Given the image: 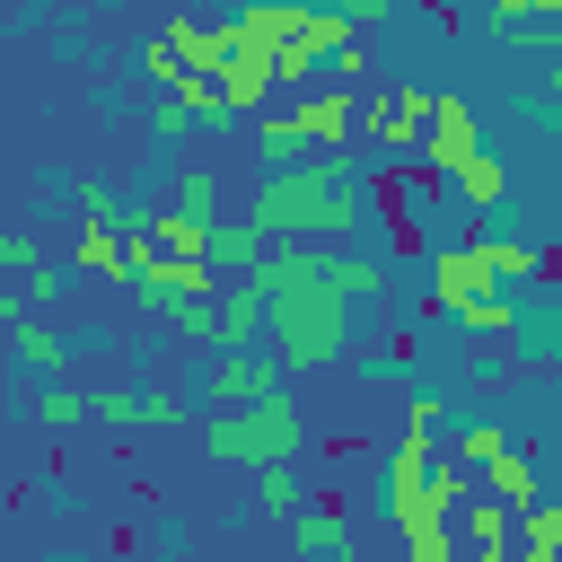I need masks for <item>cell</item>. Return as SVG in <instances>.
<instances>
[{"label": "cell", "mask_w": 562, "mask_h": 562, "mask_svg": "<svg viewBox=\"0 0 562 562\" xmlns=\"http://www.w3.org/2000/svg\"><path fill=\"white\" fill-rule=\"evenodd\" d=\"M474 149H483L474 105H465V97H430V123H422V176H430V184H448Z\"/></svg>", "instance_id": "obj_5"}, {"label": "cell", "mask_w": 562, "mask_h": 562, "mask_svg": "<svg viewBox=\"0 0 562 562\" xmlns=\"http://www.w3.org/2000/svg\"><path fill=\"white\" fill-rule=\"evenodd\" d=\"M263 255H272V237H263L255 220H202V263H211V272H237V281H246Z\"/></svg>", "instance_id": "obj_11"}, {"label": "cell", "mask_w": 562, "mask_h": 562, "mask_svg": "<svg viewBox=\"0 0 562 562\" xmlns=\"http://www.w3.org/2000/svg\"><path fill=\"white\" fill-rule=\"evenodd\" d=\"M422 123H430V88L422 79H395V88H378L369 105H360V140H378V149H422Z\"/></svg>", "instance_id": "obj_4"}, {"label": "cell", "mask_w": 562, "mask_h": 562, "mask_svg": "<svg viewBox=\"0 0 562 562\" xmlns=\"http://www.w3.org/2000/svg\"><path fill=\"white\" fill-rule=\"evenodd\" d=\"M483 263H492V281H544V246L536 237H483Z\"/></svg>", "instance_id": "obj_18"}, {"label": "cell", "mask_w": 562, "mask_h": 562, "mask_svg": "<svg viewBox=\"0 0 562 562\" xmlns=\"http://www.w3.org/2000/svg\"><path fill=\"white\" fill-rule=\"evenodd\" d=\"M386 202H395V237H404V246L439 237V184H430V176H395Z\"/></svg>", "instance_id": "obj_15"}, {"label": "cell", "mask_w": 562, "mask_h": 562, "mask_svg": "<svg viewBox=\"0 0 562 562\" xmlns=\"http://www.w3.org/2000/svg\"><path fill=\"white\" fill-rule=\"evenodd\" d=\"M202 448L211 457H228V465H299V448H307V413L290 404V386L281 395H263V404H246V413H211L202 422Z\"/></svg>", "instance_id": "obj_2"}, {"label": "cell", "mask_w": 562, "mask_h": 562, "mask_svg": "<svg viewBox=\"0 0 562 562\" xmlns=\"http://www.w3.org/2000/svg\"><path fill=\"white\" fill-rule=\"evenodd\" d=\"M325 281H334L342 307H360V299L386 290V255H378V246H334V255H325Z\"/></svg>", "instance_id": "obj_13"}, {"label": "cell", "mask_w": 562, "mask_h": 562, "mask_svg": "<svg viewBox=\"0 0 562 562\" xmlns=\"http://www.w3.org/2000/svg\"><path fill=\"white\" fill-rule=\"evenodd\" d=\"M290 544H299L307 562H351V527H342L334 501H307V509L290 518Z\"/></svg>", "instance_id": "obj_14"}, {"label": "cell", "mask_w": 562, "mask_h": 562, "mask_svg": "<svg viewBox=\"0 0 562 562\" xmlns=\"http://www.w3.org/2000/svg\"><path fill=\"white\" fill-rule=\"evenodd\" d=\"M176 211H184V220H220V184H211L202 167H184V176H176Z\"/></svg>", "instance_id": "obj_24"}, {"label": "cell", "mask_w": 562, "mask_h": 562, "mask_svg": "<svg viewBox=\"0 0 562 562\" xmlns=\"http://www.w3.org/2000/svg\"><path fill=\"white\" fill-rule=\"evenodd\" d=\"M255 501H263V518H281V527H290V518L307 509V483H299L290 465H263V474H255Z\"/></svg>", "instance_id": "obj_21"}, {"label": "cell", "mask_w": 562, "mask_h": 562, "mask_svg": "<svg viewBox=\"0 0 562 562\" xmlns=\"http://www.w3.org/2000/svg\"><path fill=\"white\" fill-rule=\"evenodd\" d=\"M386 562H404V553H386Z\"/></svg>", "instance_id": "obj_33"}, {"label": "cell", "mask_w": 562, "mask_h": 562, "mask_svg": "<svg viewBox=\"0 0 562 562\" xmlns=\"http://www.w3.org/2000/svg\"><path fill=\"white\" fill-rule=\"evenodd\" d=\"M70 202H79V220H123L114 184H97V176H79V184H70Z\"/></svg>", "instance_id": "obj_29"}, {"label": "cell", "mask_w": 562, "mask_h": 562, "mask_svg": "<svg viewBox=\"0 0 562 562\" xmlns=\"http://www.w3.org/2000/svg\"><path fill=\"white\" fill-rule=\"evenodd\" d=\"M439 316H457L465 334H509V316H518V307H509L501 290H465V299H457V307H439Z\"/></svg>", "instance_id": "obj_19"}, {"label": "cell", "mask_w": 562, "mask_h": 562, "mask_svg": "<svg viewBox=\"0 0 562 562\" xmlns=\"http://www.w3.org/2000/svg\"><path fill=\"white\" fill-rule=\"evenodd\" d=\"M140 79H149L158 97H184V88L202 79V18H167V26L140 44Z\"/></svg>", "instance_id": "obj_6"}, {"label": "cell", "mask_w": 562, "mask_h": 562, "mask_svg": "<svg viewBox=\"0 0 562 562\" xmlns=\"http://www.w3.org/2000/svg\"><path fill=\"white\" fill-rule=\"evenodd\" d=\"M176 413H184L176 386H149V395H140V422H176Z\"/></svg>", "instance_id": "obj_31"}, {"label": "cell", "mask_w": 562, "mask_h": 562, "mask_svg": "<svg viewBox=\"0 0 562 562\" xmlns=\"http://www.w3.org/2000/svg\"><path fill=\"white\" fill-rule=\"evenodd\" d=\"M18 316H26V290H18V281H0V325H18Z\"/></svg>", "instance_id": "obj_32"}, {"label": "cell", "mask_w": 562, "mask_h": 562, "mask_svg": "<svg viewBox=\"0 0 562 562\" xmlns=\"http://www.w3.org/2000/svg\"><path fill=\"white\" fill-rule=\"evenodd\" d=\"M483 474H492V501H501V509H527V501H544V465H536L527 448H501Z\"/></svg>", "instance_id": "obj_17"}, {"label": "cell", "mask_w": 562, "mask_h": 562, "mask_svg": "<svg viewBox=\"0 0 562 562\" xmlns=\"http://www.w3.org/2000/svg\"><path fill=\"white\" fill-rule=\"evenodd\" d=\"M501 448H518V439H509V422H465V430H457V457H448V465L483 474V465H492Z\"/></svg>", "instance_id": "obj_20"}, {"label": "cell", "mask_w": 562, "mask_h": 562, "mask_svg": "<svg viewBox=\"0 0 562 562\" xmlns=\"http://www.w3.org/2000/svg\"><path fill=\"white\" fill-rule=\"evenodd\" d=\"M35 422H44V430H70V422H88V395H79V386H44V395H35Z\"/></svg>", "instance_id": "obj_25"}, {"label": "cell", "mask_w": 562, "mask_h": 562, "mask_svg": "<svg viewBox=\"0 0 562 562\" xmlns=\"http://www.w3.org/2000/svg\"><path fill=\"white\" fill-rule=\"evenodd\" d=\"M439 422H448L439 395H413V404H404V430H430V439H439Z\"/></svg>", "instance_id": "obj_30"}, {"label": "cell", "mask_w": 562, "mask_h": 562, "mask_svg": "<svg viewBox=\"0 0 562 562\" xmlns=\"http://www.w3.org/2000/svg\"><path fill=\"white\" fill-rule=\"evenodd\" d=\"M193 123H202V114H193L184 97H158V105H149V140H184Z\"/></svg>", "instance_id": "obj_27"}, {"label": "cell", "mask_w": 562, "mask_h": 562, "mask_svg": "<svg viewBox=\"0 0 562 562\" xmlns=\"http://www.w3.org/2000/svg\"><path fill=\"white\" fill-rule=\"evenodd\" d=\"M378 202V176L360 167V158H307V167H281V176H263L255 184V202L237 211V220H255L272 246H307V237H334V228H351L360 211Z\"/></svg>", "instance_id": "obj_1"}, {"label": "cell", "mask_w": 562, "mask_h": 562, "mask_svg": "<svg viewBox=\"0 0 562 562\" xmlns=\"http://www.w3.org/2000/svg\"><path fill=\"white\" fill-rule=\"evenodd\" d=\"M9 351H18L26 369H61V334H53L44 316H18V325H9Z\"/></svg>", "instance_id": "obj_22"}, {"label": "cell", "mask_w": 562, "mask_h": 562, "mask_svg": "<svg viewBox=\"0 0 562 562\" xmlns=\"http://www.w3.org/2000/svg\"><path fill=\"white\" fill-rule=\"evenodd\" d=\"M202 79H211V97H220V114H263V97H272V61L220 18V26H202Z\"/></svg>", "instance_id": "obj_3"}, {"label": "cell", "mask_w": 562, "mask_h": 562, "mask_svg": "<svg viewBox=\"0 0 562 562\" xmlns=\"http://www.w3.org/2000/svg\"><path fill=\"white\" fill-rule=\"evenodd\" d=\"M211 351H263V281H220V334Z\"/></svg>", "instance_id": "obj_9"}, {"label": "cell", "mask_w": 562, "mask_h": 562, "mask_svg": "<svg viewBox=\"0 0 562 562\" xmlns=\"http://www.w3.org/2000/svg\"><path fill=\"white\" fill-rule=\"evenodd\" d=\"M88 422H105V430H140V386H123V378L97 386V395H88Z\"/></svg>", "instance_id": "obj_23"}, {"label": "cell", "mask_w": 562, "mask_h": 562, "mask_svg": "<svg viewBox=\"0 0 562 562\" xmlns=\"http://www.w3.org/2000/svg\"><path fill=\"white\" fill-rule=\"evenodd\" d=\"M465 290H492L483 237H439V246H430V307H457Z\"/></svg>", "instance_id": "obj_7"}, {"label": "cell", "mask_w": 562, "mask_h": 562, "mask_svg": "<svg viewBox=\"0 0 562 562\" xmlns=\"http://www.w3.org/2000/svg\"><path fill=\"white\" fill-rule=\"evenodd\" d=\"M26 272H44L35 237H26V228H0V281H26Z\"/></svg>", "instance_id": "obj_26"}, {"label": "cell", "mask_w": 562, "mask_h": 562, "mask_svg": "<svg viewBox=\"0 0 562 562\" xmlns=\"http://www.w3.org/2000/svg\"><path fill=\"white\" fill-rule=\"evenodd\" d=\"M290 114H299V132H307V149H316V158H342L351 123H360L351 88H316V97H307V105H290Z\"/></svg>", "instance_id": "obj_10"}, {"label": "cell", "mask_w": 562, "mask_h": 562, "mask_svg": "<svg viewBox=\"0 0 562 562\" xmlns=\"http://www.w3.org/2000/svg\"><path fill=\"white\" fill-rule=\"evenodd\" d=\"M536 18L553 26V18H562V0H492V35H501V26H536Z\"/></svg>", "instance_id": "obj_28"}, {"label": "cell", "mask_w": 562, "mask_h": 562, "mask_svg": "<svg viewBox=\"0 0 562 562\" xmlns=\"http://www.w3.org/2000/svg\"><path fill=\"white\" fill-rule=\"evenodd\" d=\"M123 220H132V211H123ZM123 220H79V237H70V263H79V272H97V281H123V272H132Z\"/></svg>", "instance_id": "obj_12"}, {"label": "cell", "mask_w": 562, "mask_h": 562, "mask_svg": "<svg viewBox=\"0 0 562 562\" xmlns=\"http://www.w3.org/2000/svg\"><path fill=\"white\" fill-rule=\"evenodd\" d=\"M263 395H281V369H272L263 351H220V360H211V404H220V413H246V404H263Z\"/></svg>", "instance_id": "obj_8"}, {"label": "cell", "mask_w": 562, "mask_h": 562, "mask_svg": "<svg viewBox=\"0 0 562 562\" xmlns=\"http://www.w3.org/2000/svg\"><path fill=\"white\" fill-rule=\"evenodd\" d=\"M448 193H457V211H501V202H509V167H501L492 149H474V158L448 176Z\"/></svg>", "instance_id": "obj_16"}]
</instances>
